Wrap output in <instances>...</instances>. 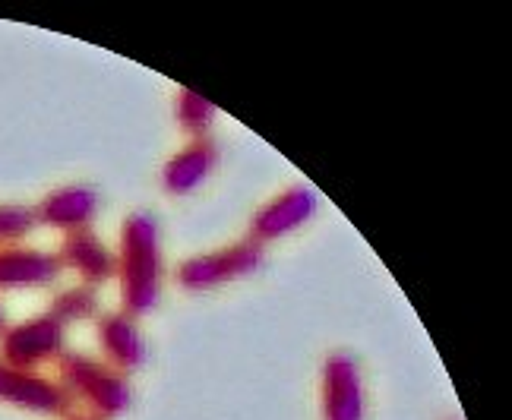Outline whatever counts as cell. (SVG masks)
<instances>
[{
  "instance_id": "1",
  "label": "cell",
  "mask_w": 512,
  "mask_h": 420,
  "mask_svg": "<svg viewBox=\"0 0 512 420\" xmlns=\"http://www.w3.org/2000/svg\"><path fill=\"white\" fill-rule=\"evenodd\" d=\"M117 278H121V300L127 316H143L159 304L162 294L159 225L146 212H133L121 228Z\"/></svg>"
},
{
  "instance_id": "2",
  "label": "cell",
  "mask_w": 512,
  "mask_h": 420,
  "mask_svg": "<svg viewBox=\"0 0 512 420\" xmlns=\"http://www.w3.org/2000/svg\"><path fill=\"white\" fill-rule=\"evenodd\" d=\"M260 266H263V244H256L253 237H247L222 250L187 259V263H181V269H177V282L187 291H206L215 285L234 282V278H244Z\"/></svg>"
},
{
  "instance_id": "3",
  "label": "cell",
  "mask_w": 512,
  "mask_h": 420,
  "mask_svg": "<svg viewBox=\"0 0 512 420\" xmlns=\"http://www.w3.org/2000/svg\"><path fill=\"white\" fill-rule=\"evenodd\" d=\"M61 376L64 386H70L98 414H121L130 405V389L124 376L114 367L98 364V360H89L83 354H64Z\"/></svg>"
},
{
  "instance_id": "4",
  "label": "cell",
  "mask_w": 512,
  "mask_h": 420,
  "mask_svg": "<svg viewBox=\"0 0 512 420\" xmlns=\"http://www.w3.org/2000/svg\"><path fill=\"white\" fill-rule=\"evenodd\" d=\"M61 348H64V323L51 313H42L4 332V338H0V360L10 367L29 370L35 364H42V360L61 354Z\"/></svg>"
},
{
  "instance_id": "5",
  "label": "cell",
  "mask_w": 512,
  "mask_h": 420,
  "mask_svg": "<svg viewBox=\"0 0 512 420\" xmlns=\"http://www.w3.org/2000/svg\"><path fill=\"white\" fill-rule=\"evenodd\" d=\"M323 420H364V383L351 354H329L320 379Z\"/></svg>"
},
{
  "instance_id": "6",
  "label": "cell",
  "mask_w": 512,
  "mask_h": 420,
  "mask_svg": "<svg viewBox=\"0 0 512 420\" xmlns=\"http://www.w3.org/2000/svg\"><path fill=\"white\" fill-rule=\"evenodd\" d=\"M0 402L35 414H64L70 408V395L54 379H45L42 373L32 370L10 367L0 360Z\"/></svg>"
},
{
  "instance_id": "7",
  "label": "cell",
  "mask_w": 512,
  "mask_h": 420,
  "mask_svg": "<svg viewBox=\"0 0 512 420\" xmlns=\"http://www.w3.org/2000/svg\"><path fill=\"white\" fill-rule=\"evenodd\" d=\"M313 212H317V193L310 187H288L285 193H279L266 203L260 212L253 215V240L263 244V240H279L291 231H298L301 225H307Z\"/></svg>"
},
{
  "instance_id": "8",
  "label": "cell",
  "mask_w": 512,
  "mask_h": 420,
  "mask_svg": "<svg viewBox=\"0 0 512 420\" xmlns=\"http://www.w3.org/2000/svg\"><path fill=\"white\" fill-rule=\"evenodd\" d=\"M215 165H219V146H215L212 139L200 136V139H193V143H187V146L165 165V171H162V184H165V190L174 193V196H187V193H193L196 187H203V184H206V177L212 174Z\"/></svg>"
},
{
  "instance_id": "9",
  "label": "cell",
  "mask_w": 512,
  "mask_h": 420,
  "mask_svg": "<svg viewBox=\"0 0 512 420\" xmlns=\"http://www.w3.org/2000/svg\"><path fill=\"white\" fill-rule=\"evenodd\" d=\"M95 209H98V199L89 187H61L51 196H45V203L35 209L32 218H38V222H45L51 228H64L70 234V231L89 228Z\"/></svg>"
},
{
  "instance_id": "10",
  "label": "cell",
  "mask_w": 512,
  "mask_h": 420,
  "mask_svg": "<svg viewBox=\"0 0 512 420\" xmlns=\"http://www.w3.org/2000/svg\"><path fill=\"white\" fill-rule=\"evenodd\" d=\"M61 272L57 256L29 247H0V288L48 285Z\"/></svg>"
},
{
  "instance_id": "11",
  "label": "cell",
  "mask_w": 512,
  "mask_h": 420,
  "mask_svg": "<svg viewBox=\"0 0 512 420\" xmlns=\"http://www.w3.org/2000/svg\"><path fill=\"white\" fill-rule=\"evenodd\" d=\"M98 345L108 354L114 370H136L146 360V342L127 313H108L98 323Z\"/></svg>"
},
{
  "instance_id": "12",
  "label": "cell",
  "mask_w": 512,
  "mask_h": 420,
  "mask_svg": "<svg viewBox=\"0 0 512 420\" xmlns=\"http://www.w3.org/2000/svg\"><path fill=\"white\" fill-rule=\"evenodd\" d=\"M57 263L70 266L73 272H80L86 282H105V278L114 272V259L105 250V244L98 240L89 228L70 231L61 244V256Z\"/></svg>"
},
{
  "instance_id": "13",
  "label": "cell",
  "mask_w": 512,
  "mask_h": 420,
  "mask_svg": "<svg viewBox=\"0 0 512 420\" xmlns=\"http://www.w3.org/2000/svg\"><path fill=\"white\" fill-rule=\"evenodd\" d=\"M212 120H215V105L206 102L200 92H193V89L177 92V124L187 133H193V139H200L209 130Z\"/></svg>"
},
{
  "instance_id": "14",
  "label": "cell",
  "mask_w": 512,
  "mask_h": 420,
  "mask_svg": "<svg viewBox=\"0 0 512 420\" xmlns=\"http://www.w3.org/2000/svg\"><path fill=\"white\" fill-rule=\"evenodd\" d=\"M98 310V297L92 294L89 285H80V288H67L54 297V307H51V316H57L61 323H70V319H86Z\"/></svg>"
},
{
  "instance_id": "15",
  "label": "cell",
  "mask_w": 512,
  "mask_h": 420,
  "mask_svg": "<svg viewBox=\"0 0 512 420\" xmlns=\"http://www.w3.org/2000/svg\"><path fill=\"white\" fill-rule=\"evenodd\" d=\"M32 212L23 209V206H0V240H10V237H19L32 228Z\"/></svg>"
},
{
  "instance_id": "16",
  "label": "cell",
  "mask_w": 512,
  "mask_h": 420,
  "mask_svg": "<svg viewBox=\"0 0 512 420\" xmlns=\"http://www.w3.org/2000/svg\"><path fill=\"white\" fill-rule=\"evenodd\" d=\"M0 329H4V310H0Z\"/></svg>"
},
{
  "instance_id": "17",
  "label": "cell",
  "mask_w": 512,
  "mask_h": 420,
  "mask_svg": "<svg viewBox=\"0 0 512 420\" xmlns=\"http://www.w3.org/2000/svg\"><path fill=\"white\" fill-rule=\"evenodd\" d=\"M83 420H98V417H83Z\"/></svg>"
}]
</instances>
